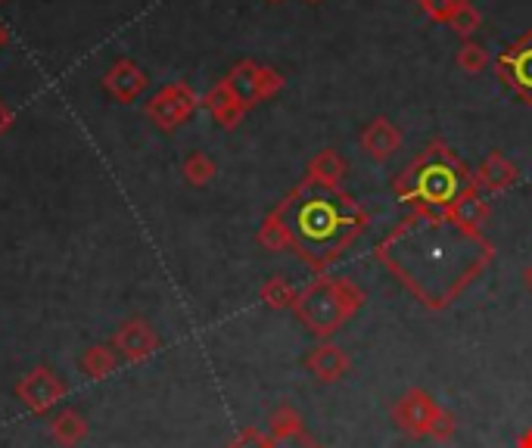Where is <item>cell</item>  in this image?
Instances as JSON below:
<instances>
[{
	"label": "cell",
	"instance_id": "30bf717a",
	"mask_svg": "<svg viewBox=\"0 0 532 448\" xmlns=\"http://www.w3.org/2000/svg\"><path fill=\"white\" fill-rule=\"evenodd\" d=\"M268 439H271V448H324L305 430L302 414L287 402L274 408V414L268 417Z\"/></svg>",
	"mask_w": 532,
	"mask_h": 448
},
{
	"label": "cell",
	"instance_id": "83f0119b",
	"mask_svg": "<svg viewBox=\"0 0 532 448\" xmlns=\"http://www.w3.org/2000/svg\"><path fill=\"white\" fill-rule=\"evenodd\" d=\"M224 448H271V439L259 427H243Z\"/></svg>",
	"mask_w": 532,
	"mask_h": 448
},
{
	"label": "cell",
	"instance_id": "3957f363",
	"mask_svg": "<svg viewBox=\"0 0 532 448\" xmlns=\"http://www.w3.org/2000/svg\"><path fill=\"white\" fill-rule=\"evenodd\" d=\"M470 187H476L473 172L442 137H433L392 181L396 200L417 212H445Z\"/></svg>",
	"mask_w": 532,
	"mask_h": 448
},
{
	"label": "cell",
	"instance_id": "e0dca14e",
	"mask_svg": "<svg viewBox=\"0 0 532 448\" xmlns=\"http://www.w3.org/2000/svg\"><path fill=\"white\" fill-rule=\"evenodd\" d=\"M224 84L231 88V94L246 106H259L262 94H259V63L256 60H240L228 75H224Z\"/></svg>",
	"mask_w": 532,
	"mask_h": 448
},
{
	"label": "cell",
	"instance_id": "d6a6232c",
	"mask_svg": "<svg viewBox=\"0 0 532 448\" xmlns=\"http://www.w3.org/2000/svg\"><path fill=\"white\" fill-rule=\"evenodd\" d=\"M523 280H526V287H529V293H532V265L523 271Z\"/></svg>",
	"mask_w": 532,
	"mask_h": 448
},
{
	"label": "cell",
	"instance_id": "9a60e30c",
	"mask_svg": "<svg viewBox=\"0 0 532 448\" xmlns=\"http://www.w3.org/2000/svg\"><path fill=\"white\" fill-rule=\"evenodd\" d=\"M203 106L209 109V116L224 128V131H234L243 119H246V106L231 94V88L224 84V78L221 81H215L212 88L203 94Z\"/></svg>",
	"mask_w": 532,
	"mask_h": 448
},
{
	"label": "cell",
	"instance_id": "d4e9b609",
	"mask_svg": "<svg viewBox=\"0 0 532 448\" xmlns=\"http://www.w3.org/2000/svg\"><path fill=\"white\" fill-rule=\"evenodd\" d=\"M489 66V53L483 44H476V41H464L458 47V69L467 72V75H480L483 69Z\"/></svg>",
	"mask_w": 532,
	"mask_h": 448
},
{
	"label": "cell",
	"instance_id": "1f68e13d",
	"mask_svg": "<svg viewBox=\"0 0 532 448\" xmlns=\"http://www.w3.org/2000/svg\"><path fill=\"white\" fill-rule=\"evenodd\" d=\"M7 44H10V32H7V25L0 22V50H4Z\"/></svg>",
	"mask_w": 532,
	"mask_h": 448
},
{
	"label": "cell",
	"instance_id": "603a6c76",
	"mask_svg": "<svg viewBox=\"0 0 532 448\" xmlns=\"http://www.w3.org/2000/svg\"><path fill=\"white\" fill-rule=\"evenodd\" d=\"M256 243L268 252H290V240H287V231L284 224H280L271 212L262 218L259 231H256Z\"/></svg>",
	"mask_w": 532,
	"mask_h": 448
},
{
	"label": "cell",
	"instance_id": "6da1fadb",
	"mask_svg": "<svg viewBox=\"0 0 532 448\" xmlns=\"http://www.w3.org/2000/svg\"><path fill=\"white\" fill-rule=\"evenodd\" d=\"M374 259L427 308L445 312L495 262V243L445 212L411 209L377 246Z\"/></svg>",
	"mask_w": 532,
	"mask_h": 448
},
{
	"label": "cell",
	"instance_id": "8fae6325",
	"mask_svg": "<svg viewBox=\"0 0 532 448\" xmlns=\"http://www.w3.org/2000/svg\"><path fill=\"white\" fill-rule=\"evenodd\" d=\"M305 368L318 383H336L343 380L352 368V358L343 346H336L330 340H321L312 352L305 355Z\"/></svg>",
	"mask_w": 532,
	"mask_h": 448
},
{
	"label": "cell",
	"instance_id": "ffe728a7",
	"mask_svg": "<svg viewBox=\"0 0 532 448\" xmlns=\"http://www.w3.org/2000/svg\"><path fill=\"white\" fill-rule=\"evenodd\" d=\"M305 175H312V178H318L324 184L343 187V181L349 175V165H346V159L340 153L327 147V150H321V153L312 156V162H308V168H305Z\"/></svg>",
	"mask_w": 532,
	"mask_h": 448
},
{
	"label": "cell",
	"instance_id": "d590c367",
	"mask_svg": "<svg viewBox=\"0 0 532 448\" xmlns=\"http://www.w3.org/2000/svg\"><path fill=\"white\" fill-rule=\"evenodd\" d=\"M268 4H280V0H268Z\"/></svg>",
	"mask_w": 532,
	"mask_h": 448
},
{
	"label": "cell",
	"instance_id": "ba28073f",
	"mask_svg": "<svg viewBox=\"0 0 532 448\" xmlns=\"http://www.w3.org/2000/svg\"><path fill=\"white\" fill-rule=\"evenodd\" d=\"M16 399L32 414H47L53 405L66 399V383L41 364V368H32L16 383Z\"/></svg>",
	"mask_w": 532,
	"mask_h": 448
},
{
	"label": "cell",
	"instance_id": "e575fe53",
	"mask_svg": "<svg viewBox=\"0 0 532 448\" xmlns=\"http://www.w3.org/2000/svg\"><path fill=\"white\" fill-rule=\"evenodd\" d=\"M305 4H321V0H305Z\"/></svg>",
	"mask_w": 532,
	"mask_h": 448
},
{
	"label": "cell",
	"instance_id": "9c48e42d",
	"mask_svg": "<svg viewBox=\"0 0 532 448\" xmlns=\"http://www.w3.org/2000/svg\"><path fill=\"white\" fill-rule=\"evenodd\" d=\"M112 349L119 352L122 361L140 364L159 349V333L144 318H128V321H122V327L116 333H112Z\"/></svg>",
	"mask_w": 532,
	"mask_h": 448
},
{
	"label": "cell",
	"instance_id": "cb8c5ba5",
	"mask_svg": "<svg viewBox=\"0 0 532 448\" xmlns=\"http://www.w3.org/2000/svg\"><path fill=\"white\" fill-rule=\"evenodd\" d=\"M445 25L452 28V32H455L458 38L470 41L476 28L483 25V16L476 13V7H473L470 0H467V4H455V10H452V16H448V22H445Z\"/></svg>",
	"mask_w": 532,
	"mask_h": 448
},
{
	"label": "cell",
	"instance_id": "d6986e66",
	"mask_svg": "<svg viewBox=\"0 0 532 448\" xmlns=\"http://www.w3.org/2000/svg\"><path fill=\"white\" fill-rule=\"evenodd\" d=\"M78 364H81V374L88 380H106L122 364V358H119L116 349H112V343L109 346L106 343H94V346L84 349Z\"/></svg>",
	"mask_w": 532,
	"mask_h": 448
},
{
	"label": "cell",
	"instance_id": "8992f818",
	"mask_svg": "<svg viewBox=\"0 0 532 448\" xmlns=\"http://www.w3.org/2000/svg\"><path fill=\"white\" fill-rule=\"evenodd\" d=\"M495 72L526 106H532V32H523L498 53Z\"/></svg>",
	"mask_w": 532,
	"mask_h": 448
},
{
	"label": "cell",
	"instance_id": "52a82bcc",
	"mask_svg": "<svg viewBox=\"0 0 532 448\" xmlns=\"http://www.w3.org/2000/svg\"><path fill=\"white\" fill-rule=\"evenodd\" d=\"M436 411H439V402L430 396V392L420 389V386H411L396 399V405H392L389 414H392V424H396L405 436L427 439Z\"/></svg>",
	"mask_w": 532,
	"mask_h": 448
},
{
	"label": "cell",
	"instance_id": "4dcf8cb0",
	"mask_svg": "<svg viewBox=\"0 0 532 448\" xmlns=\"http://www.w3.org/2000/svg\"><path fill=\"white\" fill-rule=\"evenodd\" d=\"M517 448H532V430H526V433L517 439Z\"/></svg>",
	"mask_w": 532,
	"mask_h": 448
},
{
	"label": "cell",
	"instance_id": "5b68a950",
	"mask_svg": "<svg viewBox=\"0 0 532 448\" xmlns=\"http://www.w3.org/2000/svg\"><path fill=\"white\" fill-rule=\"evenodd\" d=\"M203 106V97L196 94L187 81H175L165 84V88L147 103V119L159 128V131H175L178 125H184L196 109Z\"/></svg>",
	"mask_w": 532,
	"mask_h": 448
},
{
	"label": "cell",
	"instance_id": "2e32d148",
	"mask_svg": "<svg viewBox=\"0 0 532 448\" xmlns=\"http://www.w3.org/2000/svg\"><path fill=\"white\" fill-rule=\"evenodd\" d=\"M445 215L452 218L455 224H461V228H467V231H483V224L492 215V206H489V200L483 196L480 187H470L467 193H461L458 200L445 209Z\"/></svg>",
	"mask_w": 532,
	"mask_h": 448
},
{
	"label": "cell",
	"instance_id": "7402d4cb",
	"mask_svg": "<svg viewBox=\"0 0 532 448\" xmlns=\"http://www.w3.org/2000/svg\"><path fill=\"white\" fill-rule=\"evenodd\" d=\"M215 159L212 156H206V153H190L187 159H184V165H181V175H184V181L190 184V187H206L212 178H215Z\"/></svg>",
	"mask_w": 532,
	"mask_h": 448
},
{
	"label": "cell",
	"instance_id": "4316f807",
	"mask_svg": "<svg viewBox=\"0 0 532 448\" xmlns=\"http://www.w3.org/2000/svg\"><path fill=\"white\" fill-rule=\"evenodd\" d=\"M284 84H287V81H284V75H280L277 69H271V66H259V94H262V103L284 91Z\"/></svg>",
	"mask_w": 532,
	"mask_h": 448
},
{
	"label": "cell",
	"instance_id": "836d02e7",
	"mask_svg": "<svg viewBox=\"0 0 532 448\" xmlns=\"http://www.w3.org/2000/svg\"><path fill=\"white\" fill-rule=\"evenodd\" d=\"M448 4H467V0H448Z\"/></svg>",
	"mask_w": 532,
	"mask_h": 448
},
{
	"label": "cell",
	"instance_id": "f546056e",
	"mask_svg": "<svg viewBox=\"0 0 532 448\" xmlns=\"http://www.w3.org/2000/svg\"><path fill=\"white\" fill-rule=\"evenodd\" d=\"M13 122H16V112L4 100H0V137H4L13 128Z\"/></svg>",
	"mask_w": 532,
	"mask_h": 448
},
{
	"label": "cell",
	"instance_id": "484cf974",
	"mask_svg": "<svg viewBox=\"0 0 532 448\" xmlns=\"http://www.w3.org/2000/svg\"><path fill=\"white\" fill-rule=\"evenodd\" d=\"M455 433H458V417L448 411V408L439 405V411H436V417H433V424H430V436H427V439H433V442H452Z\"/></svg>",
	"mask_w": 532,
	"mask_h": 448
},
{
	"label": "cell",
	"instance_id": "7a4b0ae2",
	"mask_svg": "<svg viewBox=\"0 0 532 448\" xmlns=\"http://www.w3.org/2000/svg\"><path fill=\"white\" fill-rule=\"evenodd\" d=\"M271 215L284 224L293 256L318 277L340 262L371 228V212L358 200H352L343 187L324 184L312 175H305Z\"/></svg>",
	"mask_w": 532,
	"mask_h": 448
},
{
	"label": "cell",
	"instance_id": "f1b7e54d",
	"mask_svg": "<svg viewBox=\"0 0 532 448\" xmlns=\"http://www.w3.org/2000/svg\"><path fill=\"white\" fill-rule=\"evenodd\" d=\"M417 4L436 22H448V16H452V10H455V4H448V0H417Z\"/></svg>",
	"mask_w": 532,
	"mask_h": 448
},
{
	"label": "cell",
	"instance_id": "5bb4252c",
	"mask_svg": "<svg viewBox=\"0 0 532 448\" xmlns=\"http://www.w3.org/2000/svg\"><path fill=\"white\" fill-rule=\"evenodd\" d=\"M476 187L480 190H486V193H508L517 181H520V168L504 156V153H498V150H492L486 159H483V165L476 168Z\"/></svg>",
	"mask_w": 532,
	"mask_h": 448
},
{
	"label": "cell",
	"instance_id": "4fadbf2b",
	"mask_svg": "<svg viewBox=\"0 0 532 448\" xmlns=\"http://www.w3.org/2000/svg\"><path fill=\"white\" fill-rule=\"evenodd\" d=\"M361 150L368 153L374 162H386V159H392L399 153V147H402V131L392 125L389 119H383V116H377V119H371L368 125L361 128Z\"/></svg>",
	"mask_w": 532,
	"mask_h": 448
},
{
	"label": "cell",
	"instance_id": "7c38bea8",
	"mask_svg": "<svg viewBox=\"0 0 532 448\" xmlns=\"http://www.w3.org/2000/svg\"><path fill=\"white\" fill-rule=\"evenodd\" d=\"M103 88L119 103H131L147 91V72L140 69L134 60H116L109 66V72L103 75Z\"/></svg>",
	"mask_w": 532,
	"mask_h": 448
},
{
	"label": "cell",
	"instance_id": "ac0fdd59",
	"mask_svg": "<svg viewBox=\"0 0 532 448\" xmlns=\"http://www.w3.org/2000/svg\"><path fill=\"white\" fill-rule=\"evenodd\" d=\"M50 439L60 445V448H75L81 445L84 439H88V420H84V414H78L75 408H63V411H56L50 417Z\"/></svg>",
	"mask_w": 532,
	"mask_h": 448
},
{
	"label": "cell",
	"instance_id": "277c9868",
	"mask_svg": "<svg viewBox=\"0 0 532 448\" xmlns=\"http://www.w3.org/2000/svg\"><path fill=\"white\" fill-rule=\"evenodd\" d=\"M364 299H368V293H364L355 280L321 274L296 293L290 312L312 336L330 340L336 330H343L361 312Z\"/></svg>",
	"mask_w": 532,
	"mask_h": 448
},
{
	"label": "cell",
	"instance_id": "44dd1931",
	"mask_svg": "<svg viewBox=\"0 0 532 448\" xmlns=\"http://www.w3.org/2000/svg\"><path fill=\"white\" fill-rule=\"evenodd\" d=\"M296 293L299 290L290 284V280H284V277H268L265 284H262V290H259L262 302L271 308V312H284V308H293Z\"/></svg>",
	"mask_w": 532,
	"mask_h": 448
}]
</instances>
